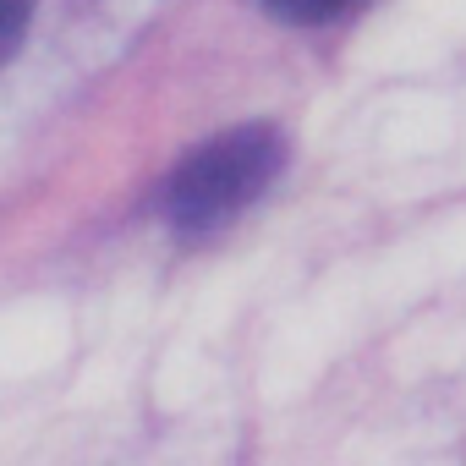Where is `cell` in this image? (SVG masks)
<instances>
[{"mask_svg": "<svg viewBox=\"0 0 466 466\" xmlns=\"http://www.w3.org/2000/svg\"><path fill=\"white\" fill-rule=\"evenodd\" d=\"M280 165H286V137L275 127H264V121L230 127V132L208 137L203 148H192L170 170L159 208H165L170 230L203 237V230H219L225 219H237L258 192H269Z\"/></svg>", "mask_w": 466, "mask_h": 466, "instance_id": "1", "label": "cell"}, {"mask_svg": "<svg viewBox=\"0 0 466 466\" xmlns=\"http://www.w3.org/2000/svg\"><path fill=\"white\" fill-rule=\"evenodd\" d=\"M28 17H34V0H0V66H6L28 34Z\"/></svg>", "mask_w": 466, "mask_h": 466, "instance_id": "2", "label": "cell"}, {"mask_svg": "<svg viewBox=\"0 0 466 466\" xmlns=\"http://www.w3.org/2000/svg\"><path fill=\"white\" fill-rule=\"evenodd\" d=\"M264 6L286 23H324V17H340L351 0H264Z\"/></svg>", "mask_w": 466, "mask_h": 466, "instance_id": "3", "label": "cell"}]
</instances>
